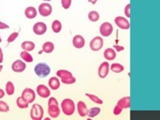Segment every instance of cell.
I'll return each instance as SVG.
<instances>
[{
    "instance_id": "obj_17",
    "label": "cell",
    "mask_w": 160,
    "mask_h": 120,
    "mask_svg": "<svg viewBox=\"0 0 160 120\" xmlns=\"http://www.w3.org/2000/svg\"><path fill=\"white\" fill-rule=\"evenodd\" d=\"M117 105L121 107L122 109L130 108V106H131V98H130V96H125V97L120 98L117 101Z\"/></svg>"
},
{
    "instance_id": "obj_7",
    "label": "cell",
    "mask_w": 160,
    "mask_h": 120,
    "mask_svg": "<svg viewBox=\"0 0 160 120\" xmlns=\"http://www.w3.org/2000/svg\"><path fill=\"white\" fill-rule=\"evenodd\" d=\"M103 38L102 36H95L92 38V40L90 41V49L92 51H99L100 49L103 47Z\"/></svg>"
},
{
    "instance_id": "obj_43",
    "label": "cell",
    "mask_w": 160,
    "mask_h": 120,
    "mask_svg": "<svg viewBox=\"0 0 160 120\" xmlns=\"http://www.w3.org/2000/svg\"><path fill=\"white\" fill-rule=\"evenodd\" d=\"M1 41H2V39H1V36H0V43H1Z\"/></svg>"
},
{
    "instance_id": "obj_4",
    "label": "cell",
    "mask_w": 160,
    "mask_h": 120,
    "mask_svg": "<svg viewBox=\"0 0 160 120\" xmlns=\"http://www.w3.org/2000/svg\"><path fill=\"white\" fill-rule=\"evenodd\" d=\"M34 72L38 77L44 78V77L48 76V75L50 74V72H51V69H50L48 64L41 62V63H38V64L35 65Z\"/></svg>"
},
{
    "instance_id": "obj_1",
    "label": "cell",
    "mask_w": 160,
    "mask_h": 120,
    "mask_svg": "<svg viewBox=\"0 0 160 120\" xmlns=\"http://www.w3.org/2000/svg\"><path fill=\"white\" fill-rule=\"evenodd\" d=\"M60 105H61V107H60L61 111L65 115H67V116H71V115H73L75 112V109H76V105H75L73 100L70 98L63 99Z\"/></svg>"
},
{
    "instance_id": "obj_2",
    "label": "cell",
    "mask_w": 160,
    "mask_h": 120,
    "mask_svg": "<svg viewBox=\"0 0 160 120\" xmlns=\"http://www.w3.org/2000/svg\"><path fill=\"white\" fill-rule=\"evenodd\" d=\"M56 75H57L58 78H60V80H61V82L63 84L70 85V84H74L75 82H76V78H75L72 75V73L70 71H68V70L59 69L56 72Z\"/></svg>"
},
{
    "instance_id": "obj_11",
    "label": "cell",
    "mask_w": 160,
    "mask_h": 120,
    "mask_svg": "<svg viewBox=\"0 0 160 120\" xmlns=\"http://www.w3.org/2000/svg\"><path fill=\"white\" fill-rule=\"evenodd\" d=\"M32 29H33L34 34H36V35H44L45 32L47 31V26H46V24H45L44 22L39 21V22H36L33 25Z\"/></svg>"
},
{
    "instance_id": "obj_39",
    "label": "cell",
    "mask_w": 160,
    "mask_h": 120,
    "mask_svg": "<svg viewBox=\"0 0 160 120\" xmlns=\"http://www.w3.org/2000/svg\"><path fill=\"white\" fill-rule=\"evenodd\" d=\"M4 95H5V91L3 89L0 88V99H2L4 97Z\"/></svg>"
},
{
    "instance_id": "obj_37",
    "label": "cell",
    "mask_w": 160,
    "mask_h": 120,
    "mask_svg": "<svg viewBox=\"0 0 160 120\" xmlns=\"http://www.w3.org/2000/svg\"><path fill=\"white\" fill-rule=\"evenodd\" d=\"M113 48H116L117 51H123V50H124V47L123 46H118V45H114Z\"/></svg>"
},
{
    "instance_id": "obj_42",
    "label": "cell",
    "mask_w": 160,
    "mask_h": 120,
    "mask_svg": "<svg viewBox=\"0 0 160 120\" xmlns=\"http://www.w3.org/2000/svg\"><path fill=\"white\" fill-rule=\"evenodd\" d=\"M44 2H49V1H51V0H43Z\"/></svg>"
},
{
    "instance_id": "obj_12",
    "label": "cell",
    "mask_w": 160,
    "mask_h": 120,
    "mask_svg": "<svg viewBox=\"0 0 160 120\" xmlns=\"http://www.w3.org/2000/svg\"><path fill=\"white\" fill-rule=\"evenodd\" d=\"M11 68L14 72L16 73H21L23 72L25 69H26V64H25V62L23 61V60H15V61L12 63L11 65Z\"/></svg>"
},
{
    "instance_id": "obj_18",
    "label": "cell",
    "mask_w": 160,
    "mask_h": 120,
    "mask_svg": "<svg viewBox=\"0 0 160 120\" xmlns=\"http://www.w3.org/2000/svg\"><path fill=\"white\" fill-rule=\"evenodd\" d=\"M104 57L107 61H112L115 58H116V51L113 48H107L104 51Z\"/></svg>"
},
{
    "instance_id": "obj_22",
    "label": "cell",
    "mask_w": 160,
    "mask_h": 120,
    "mask_svg": "<svg viewBox=\"0 0 160 120\" xmlns=\"http://www.w3.org/2000/svg\"><path fill=\"white\" fill-rule=\"evenodd\" d=\"M21 48L23 50H25V51H33V50L35 49V43L33 41H24L21 43Z\"/></svg>"
},
{
    "instance_id": "obj_25",
    "label": "cell",
    "mask_w": 160,
    "mask_h": 120,
    "mask_svg": "<svg viewBox=\"0 0 160 120\" xmlns=\"http://www.w3.org/2000/svg\"><path fill=\"white\" fill-rule=\"evenodd\" d=\"M100 111H101V108L100 107H91L87 109V115L89 118H93V117H96L97 115H99Z\"/></svg>"
},
{
    "instance_id": "obj_34",
    "label": "cell",
    "mask_w": 160,
    "mask_h": 120,
    "mask_svg": "<svg viewBox=\"0 0 160 120\" xmlns=\"http://www.w3.org/2000/svg\"><path fill=\"white\" fill-rule=\"evenodd\" d=\"M130 7H131V4L128 3L126 4V6L124 8V14L127 18H130V16H131V14H130Z\"/></svg>"
},
{
    "instance_id": "obj_10",
    "label": "cell",
    "mask_w": 160,
    "mask_h": 120,
    "mask_svg": "<svg viewBox=\"0 0 160 120\" xmlns=\"http://www.w3.org/2000/svg\"><path fill=\"white\" fill-rule=\"evenodd\" d=\"M114 23L116 24V26L120 29L127 30L130 28V23L128 21L127 18H125L123 16H117L114 18Z\"/></svg>"
},
{
    "instance_id": "obj_40",
    "label": "cell",
    "mask_w": 160,
    "mask_h": 120,
    "mask_svg": "<svg viewBox=\"0 0 160 120\" xmlns=\"http://www.w3.org/2000/svg\"><path fill=\"white\" fill-rule=\"evenodd\" d=\"M88 1H89L90 3H91V4H96L98 0H88Z\"/></svg>"
},
{
    "instance_id": "obj_3",
    "label": "cell",
    "mask_w": 160,
    "mask_h": 120,
    "mask_svg": "<svg viewBox=\"0 0 160 120\" xmlns=\"http://www.w3.org/2000/svg\"><path fill=\"white\" fill-rule=\"evenodd\" d=\"M61 109L59 107V104L56 98L50 97L48 100V114L51 118H57L60 115Z\"/></svg>"
},
{
    "instance_id": "obj_24",
    "label": "cell",
    "mask_w": 160,
    "mask_h": 120,
    "mask_svg": "<svg viewBox=\"0 0 160 120\" xmlns=\"http://www.w3.org/2000/svg\"><path fill=\"white\" fill-rule=\"evenodd\" d=\"M16 105L18 106V108H20V109H26L29 106V103L22 96H19L16 99Z\"/></svg>"
},
{
    "instance_id": "obj_41",
    "label": "cell",
    "mask_w": 160,
    "mask_h": 120,
    "mask_svg": "<svg viewBox=\"0 0 160 120\" xmlns=\"http://www.w3.org/2000/svg\"><path fill=\"white\" fill-rule=\"evenodd\" d=\"M2 69H3V65H2V64H0V73H1Z\"/></svg>"
},
{
    "instance_id": "obj_9",
    "label": "cell",
    "mask_w": 160,
    "mask_h": 120,
    "mask_svg": "<svg viewBox=\"0 0 160 120\" xmlns=\"http://www.w3.org/2000/svg\"><path fill=\"white\" fill-rule=\"evenodd\" d=\"M21 96L26 100L28 103H32L35 101V99H36V92H35L34 90H32L31 88H25L22 91Z\"/></svg>"
},
{
    "instance_id": "obj_31",
    "label": "cell",
    "mask_w": 160,
    "mask_h": 120,
    "mask_svg": "<svg viewBox=\"0 0 160 120\" xmlns=\"http://www.w3.org/2000/svg\"><path fill=\"white\" fill-rule=\"evenodd\" d=\"M9 111V106L6 102L0 100V112H8Z\"/></svg>"
},
{
    "instance_id": "obj_26",
    "label": "cell",
    "mask_w": 160,
    "mask_h": 120,
    "mask_svg": "<svg viewBox=\"0 0 160 120\" xmlns=\"http://www.w3.org/2000/svg\"><path fill=\"white\" fill-rule=\"evenodd\" d=\"M51 28H52V31L54 33H59L60 31H61V29H62V24L57 19L53 20L52 24H51Z\"/></svg>"
},
{
    "instance_id": "obj_20",
    "label": "cell",
    "mask_w": 160,
    "mask_h": 120,
    "mask_svg": "<svg viewBox=\"0 0 160 120\" xmlns=\"http://www.w3.org/2000/svg\"><path fill=\"white\" fill-rule=\"evenodd\" d=\"M24 14H25V16H26L27 19H34L37 15V10L35 9L33 6H29L25 9Z\"/></svg>"
},
{
    "instance_id": "obj_21",
    "label": "cell",
    "mask_w": 160,
    "mask_h": 120,
    "mask_svg": "<svg viewBox=\"0 0 160 120\" xmlns=\"http://www.w3.org/2000/svg\"><path fill=\"white\" fill-rule=\"evenodd\" d=\"M54 48H55V46H54L53 42L46 41V42H44L43 45H42V52H45L47 54L52 53L54 51Z\"/></svg>"
},
{
    "instance_id": "obj_8",
    "label": "cell",
    "mask_w": 160,
    "mask_h": 120,
    "mask_svg": "<svg viewBox=\"0 0 160 120\" xmlns=\"http://www.w3.org/2000/svg\"><path fill=\"white\" fill-rule=\"evenodd\" d=\"M38 12L43 17H47L52 13V6L48 2H43L38 6Z\"/></svg>"
},
{
    "instance_id": "obj_38",
    "label": "cell",
    "mask_w": 160,
    "mask_h": 120,
    "mask_svg": "<svg viewBox=\"0 0 160 120\" xmlns=\"http://www.w3.org/2000/svg\"><path fill=\"white\" fill-rule=\"evenodd\" d=\"M3 51H2V49L0 48V64H2V62H3Z\"/></svg>"
},
{
    "instance_id": "obj_23",
    "label": "cell",
    "mask_w": 160,
    "mask_h": 120,
    "mask_svg": "<svg viewBox=\"0 0 160 120\" xmlns=\"http://www.w3.org/2000/svg\"><path fill=\"white\" fill-rule=\"evenodd\" d=\"M20 57L23 60L24 62H28V63H31L33 62V57L32 55L30 54L28 51H25V50H22L21 53H20Z\"/></svg>"
},
{
    "instance_id": "obj_14",
    "label": "cell",
    "mask_w": 160,
    "mask_h": 120,
    "mask_svg": "<svg viewBox=\"0 0 160 120\" xmlns=\"http://www.w3.org/2000/svg\"><path fill=\"white\" fill-rule=\"evenodd\" d=\"M109 63L107 61L102 62L98 68V76L100 78H106L109 73Z\"/></svg>"
},
{
    "instance_id": "obj_36",
    "label": "cell",
    "mask_w": 160,
    "mask_h": 120,
    "mask_svg": "<svg viewBox=\"0 0 160 120\" xmlns=\"http://www.w3.org/2000/svg\"><path fill=\"white\" fill-rule=\"evenodd\" d=\"M7 28H9L8 24L4 23V22H2V21H0V29H7Z\"/></svg>"
},
{
    "instance_id": "obj_32",
    "label": "cell",
    "mask_w": 160,
    "mask_h": 120,
    "mask_svg": "<svg viewBox=\"0 0 160 120\" xmlns=\"http://www.w3.org/2000/svg\"><path fill=\"white\" fill-rule=\"evenodd\" d=\"M19 36V33L18 32H13L9 35L7 37V43H12L14 40H16V38Z\"/></svg>"
},
{
    "instance_id": "obj_35",
    "label": "cell",
    "mask_w": 160,
    "mask_h": 120,
    "mask_svg": "<svg viewBox=\"0 0 160 120\" xmlns=\"http://www.w3.org/2000/svg\"><path fill=\"white\" fill-rule=\"evenodd\" d=\"M122 110L123 109L120 107V106H118V105L116 104L114 106V108H113V114L116 115V116H117V115H120V114H121V112H122Z\"/></svg>"
},
{
    "instance_id": "obj_15",
    "label": "cell",
    "mask_w": 160,
    "mask_h": 120,
    "mask_svg": "<svg viewBox=\"0 0 160 120\" xmlns=\"http://www.w3.org/2000/svg\"><path fill=\"white\" fill-rule=\"evenodd\" d=\"M72 44L75 48L81 49L84 47V45H85V39L82 35H75L72 39Z\"/></svg>"
},
{
    "instance_id": "obj_5",
    "label": "cell",
    "mask_w": 160,
    "mask_h": 120,
    "mask_svg": "<svg viewBox=\"0 0 160 120\" xmlns=\"http://www.w3.org/2000/svg\"><path fill=\"white\" fill-rule=\"evenodd\" d=\"M30 117L32 120H41L44 117V109L40 104L35 103L30 110Z\"/></svg>"
},
{
    "instance_id": "obj_6",
    "label": "cell",
    "mask_w": 160,
    "mask_h": 120,
    "mask_svg": "<svg viewBox=\"0 0 160 120\" xmlns=\"http://www.w3.org/2000/svg\"><path fill=\"white\" fill-rule=\"evenodd\" d=\"M99 32L102 37H108L113 32V26L110 22H103L99 27Z\"/></svg>"
},
{
    "instance_id": "obj_29",
    "label": "cell",
    "mask_w": 160,
    "mask_h": 120,
    "mask_svg": "<svg viewBox=\"0 0 160 120\" xmlns=\"http://www.w3.org/2000/svg\"><path fill=\"white\" fill-rule=\"evenodd\" d=\"M86 96L91 100L92 102H94L95 104H103V100L101 98H99L98 96H96V95L94 94H91V93H86L85 94Z\"/></svg>"
},
{
    "instance_id": "obj_27",
    "label": "cell",
    "mask_w": 160,
    "mask_h": 120,
    "mask_svg": "<svg viewBox=\"0 0 160 120\" xmlns=\"http://www.w3.org/2000/svg\"><path fill=\"white\" fill-rule=\"evenodd\" d=\"M15 92V86L13 82L8 81L5 84V93H7L8 95H13Z\"/></svg>"
},
{
    "instance_id": "obj_28",
    "label": "cell",
    "mask_w": 160,
    "mask_h": 120,
    "mask_svg": "<svg viewBox=\"0 0 160 120\" xmlns=\"http://www.w3.org/2000/svg\"><path fill=\"white\" fill-rule=\"evenodd\" d=\"M109 68L115 73H120L124 70V66L120 63H113V64H111V66H110Z\"/></svg>"
},
{
    "instance_id": "obj_30",
    "label": "cell",
    "mask_w": 160,
    "mask_h": 120,
    "mask_svg": "<svg viewBox=\"0 0 160 120\" xmlns=\"http://www.w3.org/2000/svg\"><path fill=\"white\" fill-rule=\"evenodd\" d=\"M99 18H100V15L97 11H94L93 10V11H90L88 13V19L91 22H97L99 20Z\"/></svg>"
},
{
    "instance_id": "obj_33",
    "label": "cell",
    "mask_w": 160,
    "mask_h": 120,
    "mask_svg": "<svg viewBox=\"0 0 160 120\" xmlns=\"http://www.w3.org/2000/svg\"><path fill=\"white\" fill-rule=\"evenodd\" d=\"M72 0H61V5L64 9H69L71 6Z\"/></svg>"
},
{
    "instance_id": "obj_19",
    "label": "cell",
    "mask_w": 160,
    "mask_h": 120,
    "mask_svg": "<svg viewBox=\"0 0 160 120\" xmlns=\"http://www.w3.org/2000/svg\"><path fill=\"white\" fill-rule=\"evenodd\" d=\"M48 85H49V88H51L52 90H57L60 87V80L58 79L57 76H53L49 79Z\"/></svg>"
},
{
    "instance_id": "obj_16",
    "label": "cell",
    "mask_w": 160,
    "mask_h": 120,
    "mask_svg": "<svg viewBox=\"0 0 160 120\" xmlns=\"http://www.w3.org/2000/svg\"><path fill=\"white\" fill-rule=\"evenodd\" d=\"M76 109L80 117H85L87 115V106L84 101H78L76 104Z\"/></svg>"
},
{
    "instance_id": "obj_13",
    "label": "cell",
    "mask_w": 160,
    "mask_h": 120,
    "mask_svg": "<svg viewBox=\"0 0 160 120\" xmlns=\"http://www.w3.org/2000/svg\"><path fill=\"white\" fill-rule=\"evenodd\" d=\"M36 93L41 98H48L50 96V89L44 84H39L36 87Z\"/></svg>"
}]
</instances>
